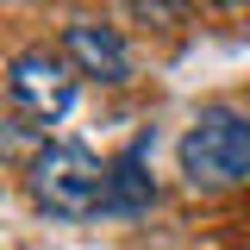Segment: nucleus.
I'll list each match as a JSON object with an SVG mask.
<instances>
[{
    "mask_svg": "<svg viewBox=\"0 0 250 250\" xmlns=\"http://www.w3.org/2000/svg\"><path fill=\"white\" fill-rule=\"evenodd\" d=\"M113 169L82 144H44L31 156V200L57 219H88L94 207H106Z\"/></svg>",
    "mask_w": 250,
    "mask_h": 250,
    "instance_id": "obj_2",
    "label": "nucleus"
},
{
    "mask_svg": "<svg viewBox=\"0 0 250 250\" xmlns=\"http://www.w3.org/2000/svg\"><path fill=\"white\" fill-rule=\"evenodd\" d=\"M125 6H131V19H144V25H156V31L182 25V13H188V0H125Z\"/></svg>",
    "mask_w": 250,
    "mask_h": 250,
    "instance_id": "obj_6",
    "label": "nucleus"
},
{
    "mask_svg": "<svg viewBox=\"0 0 250 250\" xmlns=\"http://www.w3.org/2000/svg\"><path fill=\"white\" fill-rule=\"evenodd\" d=\"M182 182L194 194H225L250 182V113L238 106H200L182 131Z\"/></svg>",
    "mask_w": 250,
    "mask_h": 250,
    "instance_id": "obj_1",
    "label": "nucleus"
},
{
    "mask_svg": "<svg viewBox=\"0 0 250 250\" xmlns=\"http://www.w3.org/2000/svg\"><path fill=\"white\" fill-rule=\"evenodd\" d=\"M62 50H69V62L82 69V75H94V82H125L131 75V50H125V38L113 25H69L62 31Z\"/></svg>",
    "mask_w": 250,
    "mask_h": 250,
    "instance_id": "obj_4",
    "label": "nucleus"
},
{
    "mask_svg": "<svg viewBox=\"0 0 250 250\" xmlns=\"http://www.w3.org/2000/svg\"><path fill=\"white\" fill-rule=\"evenodd\" d=\"M106 169H113V188H106V207H119V213H131V207H144V200L156 194V188L144 182V175H138V169H144V144H131V150H125L119 163H106Z\"/></svg>",
    "mask_w": 250,
    "mask_h": 250,
    "instance_id": "obj_5",
    "label": "nucleus"
},
{
    "mask_svg": "<svg viewBox=\"0 0 250 250\" xmlns=\"http://www.w3.org/2000/svg\"><path fill=\"white\" fill-rule=\"evenodd\" d=\"M6 88H13V106H19L25 119L57 125L62 113L75 106V69H69V57H57V50H19L13 69H6Z\"/></svg>",
    "mask_w": 250,
    "mask_h": 250,
    "instance_id": "obj_3",
    "label": "nucleus"
},
{
    "mask_svg": "<svg viewBox=\"0 0 250 250\" xmlns=\"http://www.w3.org/2000/svg\"><path fill=\"white\" fill-rule=\"evenodd\" d=\"M200 6H219V13H250V0H200Z\"/></svg>",
    "mask_w": 250,
    "mask_h": 250,
    "instance_id": "obj_7",
    "label": "nucleus"
}]
</instances>
